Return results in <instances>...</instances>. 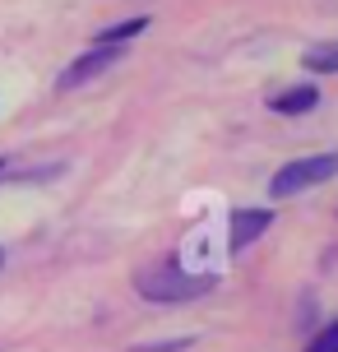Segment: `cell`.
<instances>
[{
  "mask_svg": "<svg viewBox=\"0 0 338 352\" xmlns=\"http://www.w3.org/2000/svg\"><path fill=\"white\" fill-rule=\"evenodd\" d=\"M135 287H139L144 301H195L214 287V278L209 274H185L177 255H167V260L139 269L135 274Z\"/></svg>",
  "mask_w": 338,
  "mask_h": 352,
  "instance_id": "obj_1",
  "label": "cell"
},
{
  "mask_svg": "<svg viewBox=\"0 0 338 352\" xmlns=\"http://www.w3.org/2000/svg\"><path fill=\"white\" fill-rule=\"evenodd\" d=\"M338 176V153H315V158H297L278 167L273 181H269V195L273 199H292V195L311 190V186H324V181H334Z\"/></svg>",
  "mask_w": 338,
  "mask_h": 352,
  "instance_id": "obj_2",
  "label": "cell"
},
{
  "mask_svg": "<svg viewBox=\"0 0 338 352\" xmlns=\"http://www.w3.org/2000/svg\"><path fill=\"white\" fill-rule=\"evenodd\" d=\"M121 56H125V47H93V52H84L79 60H70V70H60L56 88L65 93V88L89 84V79H98V74H107L111 65H121Z\"/></svg>",
  "mask_w": 338,
  "mask_h": 352,
  "instance_id": "obj_3",
  "label": "cell"
},
{
  "mask_svg": "<svg viewBox=\"0 0 338 352\" xmlns=\"http://www.w3.org/2000/svg\"><path fill=\"white\" fill-rule=\"evenodd\" d=\"M269 223H273V213L269 209H236L232 213V228H227V246L232 250H246L255 236H264Z\"/></svg>",
  "mask_w": 338,
  "mask_h": 352,
  "instance_id": "obj_4",
  "label": "cell"
},
{
  "mask_svg": "<svg viewBox=\"0 0 338 352\" xmlns=\"http://www.w3.org/2000/svg\"><path fill=\"white\" fill-rule=\"evenodd\" d=\"M315 102H320V88L315 84H297V88H283L278 98H269V107H273L278 116H306Z\"/></svg>",
  "mask_w": 338,
  "mask_h": 352,
  "instance_id": "obj_5",
  "label": "cell"
},
{
  "mask_svg": "<svg viewBox=\"0 0 338 352\" xmlns=\"http://www.w3.org/2000/svg\"><path fill=\"white\" fill-rule=\"evenodd\" d=\"M302 65L311 74H338V37H334V42H315V47H306Z\"/></svg>",
  "mask_w": 338,
  "mask_h": 352,
  "instance_id": "obj_6",
  "label": "cell"
},
{
  "mask_svg": "<svg viewBox=\"0 0 338 352\" xmlns=\"http://www.w3.org/2000/svg\"><path fill=\"white\" fill-rule=\"evenodd\" d=\"M148 28V19H125V23H111L102 33L93 37V47H125V42H135V37Z\"/></svg>",
  "mask_w": 338,
  "mask_h": 352,
  "instance_id": "obj_7",
  "label": "cell"
},
{
  "mask_svg": "<svg viewBox=\"0 0 338 352\" xmlns=\"http://www.w3.org/2000/svg\"><path fill=\"white\" fill-rule=\"evenodd\" d=\"M306 352H338V320L320 324V329L311 334V343H306Z\"/></svg>",
  "mask_w": 338,
  "mask_h": 352,
  "instance_id": "obj_8",
  "label": "cell"
},
{
  "mask_svg": "<svg viewBox=\"0 0 338 352\" xmlns=\"http://www.w3.org/2000/svg\"><path fill=\"white\" fill-rule=\"evenodd\" d=\"M185 348H190V338H167V343H139L130 352H185Z\"/></svg>",
  "mask_w": 338,
  "mask_h": 352,
  "instance_id": "obj_9",
  "label": "cell"
},
{
  "mask_svg": "<svg viewBox=\"0 0 338 352\" xmlns=\"http://www.w3.org/2000/svg\"><path fill=\"white\" fill-rule=\"evenodd\" d=\"M0 264H5V250H0Z\"/></svg>",
  "mask_w": 338,
  "mask_h": 352,
  "instance_id": "obj_10",
  "label": "cell"
}]
</instances>
